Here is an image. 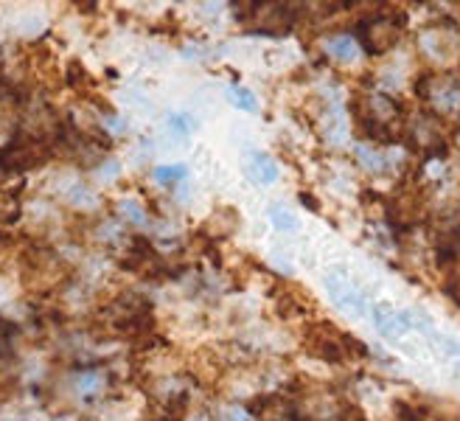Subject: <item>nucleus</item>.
<instances>
[{
	"label": "nucleus",
	"instance_id": "obj_2",
	"mask_svg": "<svg viewBox=\"0 0 460 421\" xmlns=\"http://www.w3.org/2000/svg\"><path fill=\"white\" fill-rule=\"evenodd\" d=\"M247 416H250V421H295V413L284 402L275 399V396L250 405Z\"/></svg>",
	"mask_w": 460,
	"mask_h": 421
},
{
	"label": "nucleus",
	"instance_id": "obj_4",
	"mask_svg": "<svg viewBox=\"0 0 460 421\" xmlns=\"http://www.w3.org/2000/svg\"><path fill=\"white\" fill-rule=\"evenodd\" d=\"M374 323H376V328H379V335H385V337H398L402 332H407L402 315L393 312V309L385 306V304H379V306L374 309Z\"/></svg>",
	"mask_w": 460,
	"mask_h": 421
},
{
	"label": "nucleus",
	"instance_id": "obj_12",
	"mask_svg": "<svg viewBox=\"0 0 460 421\" xmlns=\"http://www.w3.org/2000/svg\"><path fill=\"white\" fill-rule=\"evenodd\" d=\"M169 124H171L177 132H189V130L194 127V124L189 121V118H182V115H171V118H169Z\"/></svg>",
	"mask_w": 460,
	"mask_h": 421
},
{
	"label": "nucleus",
	"instance_id": "obj_1",
	"mask_svg": "<svg viewBox=\"0 0 460 421\" xmlns=\"http://www.w3.org/2000/svg\"><path fill=\"white\" fill-rule=\"evenodd\" d=\"M398 34H402V25H393L387 20H371L362 28V43L367 45L371 53H382V51L396 45Z\"/></svg>",
	"mask_w": 460,
	"mask_h": 421
},
{
	"label": "nucleus",
	"instance_id": "obj_13",
	"mask_svg": "<svg viewBox=\"0 0 460 421\" xmlns=\"http://www.w3.org/2000/svg\"><path fill=\"white\" fill-rule=\"evenodd\" d=\"M452 298H455V300H460V269H457L455 284H452Z\"/></svg>",
	"mask_w": 460,
	"mask_h": 421
},
{
	"label": "nucleus",
	"instance_id": "obj_6",
	"mask_svg": "<svg viewBox=\"0 0 460 421\" xmlns=\"http://www.w3.org/2000/svg\"><path fill=\"white\" fill-rule=\"evenodd\" d=\"M331 53L337 59H343V62H351V59H356V45L348 37H337L331 40Z\"/></svg>",
	"mask_w": 460,
	"mask_h": 421
},
{
	"label": "nucleus",
	"instance_id": "obj_3",
	"mask_svg": "<svg viewBox=\"0 0 460 421\" xmlns=\"http://www.w3.org/2000/svg\"><path fill=\"white\" fill-rule=\"evenodd\" d=\"M328 284V292L334 295V300L340 306H346V309H354V312H365V295H359L354 287H348L346 281H340V278H328L326 281Z\"/></svg>",
	"mask_w": 460,
	"mask_h": 421
},
{
	"label": "nucleus",
	"instance_id": "obj_14",
	"mask_svg": "<svg viewBox=\"0 0 460 421\" xmlns=\"http://www.w3.org/2000/svg\"><path fill=\"white\" fill-rule=\"evenodd\" d=\"M194 421H210V418H208V416H205V413H202V416H197V418H194Z\"/></svg>",
	"mask_w": 460,
	"mask_h": 421
},
{
	"label": "nucleus",
	"instance_id": "obj_10",
	"mask_svg": "<svg viewBox=\"0 0 460 421\" xmlns=\"http://www.w3.org/2000/svg\"><path fill=\"white\" fill-rule=\"evenodd\" d=\"M121 214H124V217H130L132 222H143V208H138L135 202H121Z\"/></svg>",
	"mask_w": 460,
	"mask_h": 421
},
{
	"label": "nucleus",
	"instance_id": "obj_5",
	"mask_svg": "<svg viewBox=\"0 0 460 421\" xmlns=\"http://www.w3.org/2000/svg\"><path fill=\"white\" fill-rule=\"evenodd\" d=\"M247 171H250V177L256 180V183H261V186L272 183V180L278 177V166H275V160H272L269 155H264V152H256V155L250 158Z\"/></svg>",
	"mask_w": 460,
	"mask_h": 421
},
{
	"label": "nucleus",
	"instance_id": "obj_11",
	"mask_svg": "<svg viewBox=\"0 0 460 421\" xmlns=\"http://www.w3.org/2000/svg\"><path fill=\"white\" fill-rule=\"evenodd\" d=\"M222 421H250V416H247V410H241V407H228L222 413Z\"/></svg>",
	"mask_w": 460,
	"mask_h": 421
},
{
	"label": "nucleus",
	"instance_id": "obj_8",
	"mask_svg": "<svg viewBox=\"0 0 460 421\" xmlns=\"http://www.w3.org/2000/svg\"><path fill=\"white\" fill-rule=\"evenodd\" d=\"M269 219H272V225L278 228V230H295V225H298L289 210H284V208H278V205L269 208Z\"/></svg>",
	"mask_w": 460,
	"mask_h": 421
},
{
	"label": "nucleus",
	"instance_id": "obj_9",
	"mask_svg": "<svg viewBox=\"0 0 460 421\" xmlns=\"http://www.w3.org/2000/svg\"><path fill=\"white\" fill-rule=\"evenodd\" d=\"M230 101H233L236 107H241V110H247V112H253V110L258 107L256 96L250 93V90H244V87H236V90H230Z\"/></svg>",
	"mask_w": 460,
	"mask_h": 421
},
{
	"label": "nucleus",
	"instance_id": "obj_7",
	"mask_svg": "<svg viewBox=\"0 0 460 421\" xmlns=\"http://www.w3.org/2000/svg\"><path fill=\"white\" fill-rule=\"evenodd\" d=\"M186 177V166H158L155 169V180H160L163 186H174Z\"/></svg>",
	"mask_w": 460,
	"mask_h": 421
}]
</instances>
